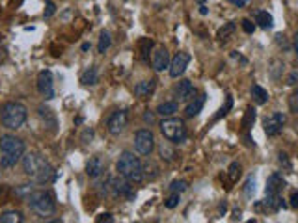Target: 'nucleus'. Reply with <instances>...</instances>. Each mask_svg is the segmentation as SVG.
<instances>
[{
  "instance_id": "nucleus-1",
  "label": "nucleus",
  "mask_w": 298,
  "mask_h": 223,
  "mask_svg": "<svg viewBox=\"0 0 298 223\" xmlns=\"http://www.w3.org/2000/svg\"><path fill=\"white\" fill-rule=\"evenodd\" d=\"M23 169L28 177H32L37 184H50L56 182L58 173L47 160L37 153H26L23 156Z\"/></svg>"
},
{
  "instance_id": "nucleus-2",
  "label": "nucleus",
  "mask_w": 298,
  "mask_h": 223,
  "mask_svg": "<svg viewBox=\"0 0 298 223\" xmlns=\"http://www.w3.org/2000/svg\"><path fill=\"white\" fill-rule=\"evenodd\" d=\"M24 141L17 136L6 134L0 138V167H15L19 164V160H23L24 156Z\"/></svg>"
},
{
  "instance_id": "nucleus-3",
  "label": "nucleus",
  "mask_w": 298,
  "mask_h": 223,
  "mask_svg": "<svg viewBox=\"0 0 298 223\" xmlns=\"http://www.w3.org/2000/svg\"><path fill=\"white\" fill-rule=\"evenodd\" d=\"M116 167H118L119 175L125 177L132 184H138V182L143 180V164L140 162V158L134 156V153H131V151H123L119 154Z\"/></svg>"
},
{
  "instance_id": "nucleus-4",
  "label": "nucleus",
  "mask_w": 298,
  "mask_h": 223,
  "mask_svg": "<svg viewBox=\"0 0 298 223\" xmlns=\"http://www.w3.org/2000/svg\"><path fill=\"white\" fill-rule=\"evenodd\" d=\"M28 207L30 210L37 214L39 218H48L56 212V199H54V193L48 192V190H34L28 197Z\"/></svg>"
},
{
  "instance_id": "nucleus-5",
  "label": "nucleus",
  "mask_w": 298,
  "mask_h": 223,
  "mask_svg": "<svg viewBox=\"0 0 298 223\" xmlns=\"http://www.w3.org/2000/svg\"><path fill=\"white\" fill-rule=\"evenodd\" d=\"M28 119V110L21 103H6L0 106V123L10 130L21 129Z\"/></svg>"
},
{
  "instance_id": "nucleus-6",
  "label": "nucleus",
  "mask_w": 298,
  "mask_h": 223,
  "mask_svg": "<svg viewBox=\"0 0 298 223\" xmlns=\"http://www.w3.org/2000/svg\"><path fill=\"white\" fill-rule=\"evenodd\" d=\"M160 132L172 143H183L187 140V127L185 121L177 118H166L160 121Z\"/></svg>"
},
{
  "instance_id": "nucleus-7",
  "label": "nucleus",
  "mask_w": 298,
  "mask_h": 223,
  "mask_svg": "<svg viewBox=\"0 0 298 223\" xmlns=\"http://www.w3.org/2000/svg\"><path fill=\"white\" fill-rule=\"evenodd\" d=\"M132 182H129L125 177H110L108 182L105 184V188L110 192L112 197H125V199H132L134 192H132Z\"/></svg>"
},
{
  "instance_id": "nucleus-8",
  "label": "nucleus",
  "mask_w": 298,
  "mask_h": 223,
  "mask_svg": "<svg viewBox=\"0 0 298 223\" xmlns=\"http://www.w3.org/2000/svg\"><path fill=\"white\" fill-rule=\"evenodd\" d=\"M134 149L142 156H149L155 149V136L149 129H142L134 134Z\"/></svg>"
},
{
  "instance_id": "nucleus-9",
  "label": "nucleus",
  "mask_w": 298,
  "mask_h": 223,
  "mask_svg": "<svg viewBox=\"0 0 298 223\" xmlns=\"http://www.w3.org/2000/svg\"><path fill=\"white\" fill-rule=\"evenodd\" d=\"M37 91L45 101L54 99V76L48 69H43L37 74Z\"/></svg>"
},
{
  "instance_id": "nucleus-10",
  "label": "nucleus",
  "mask_w": 298,
  "mask_h": 223,
  "mask_svg": "<svg viewBox=\"0 0 298 223\" xmlns=\"http://www.w3.org/2000/svg\"><path fill=\"white\" fill-rule=\"evenodd\" d=\"M129 123V114L125 110H116L114 114H110V118L107 119V129L112 136H119L125 127Z\"/></svg>"
},
{
  "instance_id": "nucleus-11",
  "label": "nucleus",
  "mask_w": 298,
  "mask_h": 223,
  "mask_svg": "<svg viewBox=\"0 0 298 223\" xmlns=\"http://www.w3.org/2000/svg\"><path fill=\"white\" fill-rule=\"evenodd\" d=\"M285 123H287V118L282 114V112H274L272 116H268V118L265 119V134L267 136H278L282 130H283V127H285Z\"/></svg>"
},
{
  "instance_id": "nucleus-12",
  "label": "nucleus",
  "mask_w": 298,
  "mask_h": 223,
  "mask_svg": "<svg viewBox=\"0 0 298 223\" xmlns=\"http://www.w3.org/2000/svg\"><path fill=\"white\" fill-rule=\"evenodd\" d=\"M188 63H190V54L188 52H177L173 58L170 59V76L172 78H179L187 67H188Z\"/></svg>"
},
{
  "instance_id": "nucleus-13",
  "label": "nucleus",
  "mask_w": 298,
  "mask_h": 223,
  "mask_svg": "<svg viewBox=\"0 0 298 223\" xmlns=\"http://www.w3.org/2000/svg\"><path fill=\"white\" fill-rule=\"evenodd\" d=\"M37 116H39V121H41V125H43V129H47L48 132H56L58 130V119H56V114L47 108V106H39L37 108Z\"/></svg>"
},
{
  "instance_id": "nucleus-14",
  "label": "nucleus",
  "mask_w": 298,
  "mask_h": 223,
  "mask_svg": "<svg viewBox=\"0 0 298 223\" xmlns=\"http://www.w3.org/2000/svg\"><path fill=\"white\" fill-rule=\"evenodd\" d=\"M151 63H153V69L155 71H164L170 67V54L164 47H157L153 50V56H151Z\"/></svg>"
},
{
  "instance_id": "nucleus-15",
  "label": "nucleus",
  "mask_w": 298,
  "mask_h": 223,
  "mask_svg": "<svg viewBox=\"0 0 298 223\" xmlns=\"http://www.w3.org/2000/svg\"><path fill=\"white\" fill-rule=\"evenodd\" d=\"M175 95H177L179 101H192L198 91H196V88L192 86L190 80H181V82L175 86Z\"/></svg>"
},
{
  "instance_id": "nucleus-16",
  "label": "nucleus",
  "mask_w": 298,
  "mask_h": 223,
  "mask_svg": "<svg viewBox=\"0 0 298 223\" xmlns=\"http://www.w3.org/2000/svg\"><path fill=\"white\" fill-rule=\"evenodd\" d=\"M103 173H105V160L101 156L90 158L88 164H86V175L90 177V178H97V177H101Z\"/></svg>"
},
{
  "instance_id": "nucleus-17",
  "label": "nucleus",
  "mask_w": 298,
  "mask_h": 223,
  "mask_svg": "<svg viewBox=\"0 0 298 223\" xmlns=\"http://www.w3.org/2000/svg\"><path fill=\"white\" fill-rule=\"evenodd\" d=\"M205 99H207V95H205V93L196 95V97L192 99L190 103H188V106L185 108V116H187V118H196V116H198V114H200V112L203 110Z\"/></svg>"
},
{
  "instance_id": "nucleus-18",
  "label": "nucleus",
  "mask_w": 298,
  "mask_h": 223,
  "mask_svg": "<svg viewBox=\"0 0 298 223\" xmlns=\"http://www.w3.org/2000/svg\"><path fill=\"white\" fill-rule=\"evenodd\" d=\"M285 188V180H283V177L280 175V173H272V175L268 177V180H267V193H280L282 190Z\"/></svg>"
},
{
  "instance_id": "nucleus-19",
  "label": "nucleus",
  "mask_w": 298,
  "mask_h": 223,
  "mask_svg": "<svg viewBox=\"0 0 298 223\" xmlns=\"http://www.w3.org/2000/svg\"><path fill=\"white\" fill-rule=\"evenodd\" d=\"M153 89H155V80H142L134 86V95L140 99H145L153 93Z\"/></svg>"
},
{
  "instance_id": "nucleus-20",
  "label": "nucleus",
  "mask_w": 298,
  "mask_h": 223,
  "mask_svg": "<svg viewBox=\"0 0 298 223\" xmlns=\"http://www.w3.org/2000/svg\"><path fill=\"white\" fill-rule=\"evenodd\" d=\"M80 82L84 86H95L99 82V71H97L95 65H92V67H88V69L82 73V76H80Z\"/></svg>"
},
{
  "instance_id": "nucleus-21",
  "label": "nucleus",
  "mask_w": 298,
  "mask_h": 223,
  "mask_svg": "<svg viewBox=\"0 0 298 223\" xmlns=\"http://www.w3.org/2000/svg\"><path fill=\"white\" fill-rule=\"evenodd\" d=\"M255 23L257 26H261V28H272V24H274V19H272V15L268 12H265V10H259V12H255Z\"/></svg>"
},
{
  "instance_id": "nucleus-22",
  "label": "nucleus",
  "mask_w": 298,
  "mask_h": 223,
  "mask_svg": "<svg viewBox=\"0 0 298 223\" xmlns=\"http://www.w3.org/2000/svg\"><path fill=\"white\" fill-rule=\"evenodd\" d=\"M158 154H160V158H162L164 162H173V160H175V149H173L168 141H162V143L158 145Z\"/></svg>"
},
{
  "instance_id": "nucleus-23",
  "label": "nucleus",
  "mask_w": 298,
  "mask_h": 223,
  "mask_svg": "<svg viewBox=\"0 0 298 223\" xmlns=\"http://www.w3.org/2000/svg\"><path fill=\"white\" fill-rule=\"evenodd\" d=\"M24 222V216L19 210H6L0 214V223H21Z\"/></svg>"
},
{
  "instance_id": "nucleus-24",
  "label": "nucleus",
  "mask_w": 298,
  "mask_h": 223,
  "mask_svg": "<svg viewBox=\"0 0 298 223\" xmlns=\"http://www.w3.org/2000/svg\"><path fill=\"white\" fill-rule=\"evenodd\" d=\"M255 118H257V114H255V108H251V106H248L246 108V112H244V118H242V129L246 130V134L250 132V129L253 127V123H255Z\"/></svg>"
},
{
  "instance_id": "nucleus-25",
  "label": "nucleus",
  "mask_w": 298,
  "mask_h": 223,
  "mask_svg": "<svg viewBox=\"0 0 298 223\" xmlns=\"http://www.w3.org/2000/svg\"><path fill=\"white\" fill-rule=\"evenodd\" d=\"M177 110H179V106L175 101H168V103H162V104L157 108V114H160L162 118H170V116H173Z\"/></svg>"
},
{
  "instance_id": "nucleus-26",
  "label": "nucleus",
  "mask_w": 298,
  "mask_h": 223,
  "mask_svg": "<svg viewBox=\"0 0 298 223\" xmlns=\"http://www.w3.org/2000/svg\"><path fill=\"white\" fill-rule=\"evenodd\" d=\"M251 97H253V101L257 104H265L268 101V93H267V89L261 88V86H251Z\"/></svg>"
},
{
  "instance_id": "nucleus-27",
  "label": "nucleus",
  "mask_w": 298,
  "mask_h": 223,
  "mask_svg": "<svg viewBox=\"0 0 298 223\" xmlns=\"http://www.w3.org/2000/svg\"><path fill=\"white\" fill-rule=\"evenodd\" d=\"M138 47H140V59H142V61H147V54H149V50L153 48V41H151L149 37H143V39H140Z\"/></svg>"
},
{
  "instance_id": "nucleus-28",
  "label": "nucleus",
  "mask_w": 298,
  "mask_h": 223,
  "mask_svg": "<svg viewBox=\"0 0 298 223\" xmlns=\"http://www.w3.org/2000/svg\"><path fill=\"white\" fill-rule=\"evenodd\" d=\"M110 45H112V37H110V34H108L107 30H103V32H101V37H99V45H97V50H99L101 54H105Z\"/></svg>"
},
{
  "instance_id": "nucleus-29",
  "label": "nucleus",
  "mask_w": 298,
  "mask_h": 223,
  "mask_svg": "<svg viewBox=\"0 0 298 223\" xmlns=\"http://www.w3.org/2000/svg\"><path fill=\"white\" fill-rule=\"evenodd\" d=\"M235 28H237V26H235V23H226V26H222V28L218 30L216 37H218V39H222V41H226L227 37H229V35L235 32Z\"/></svg>"
},
{
  "instance_id": "nucleus-30",
  "label": "nucleus",
  "mask_w": 298,
  "mask_h": 223,
  "mask_svg": "<svg viewBox=\"0 0 298 223\" xmlns=\"http://www.w3.org/2000/svg\"><path fill=\"white\" fill-rule=\"evenodd\" d=\"M143 177H147L149 180H155L157 177H158V167L153 162H147V164L143 165Z\"/></svg>"
},
{
  "instance_id": "nucleus-31",
  "label": "nucleus",
  "mask_w": 298,
  "mask_h": 223,
  "mask_svg": "<svg viewBox=\"0 0 298 223\" xmlns=\"http://www.w3.org/2000/svg\"><path fill=\"white\" fill-rule=\"evenodd\" d=\"M231 108H233V97H231V95H227V99H226V106H222V108H220V112L216 114V116H215V119H213V121H218V119H220V118H224V116H227V112H229Z\"/></svg>"
},
{
  "instance_id": "nucleus-32",
  "label": "nucleus",
  "mask_w": 298,
  "mask_h": 223,
  "mask_svg": "<svg viewBox=\"0 0 298 223\" xmlns=\"http://www.w3.org/2000/svg\"><path fill=\"white\" fill-rule=\"evenodd\" d=\"M238 175H240V165H238L237 162H233V164L229 165V169H227V178H229V182L233 184V182L238 178Z\"/></svg>"
},
{
  "instance_id": "nucleus-33",
  "label": "nucleus",
  "mask_w": 298,
  "mask_h": 223,
  "mask_svg": "<svg viewBox=\"0 0 298 223\" xmlns=\"http://www.w3.org/2000/svg\"><path fill=\"white\" fill-rule=\"evenodd\" d=\"M253 192H255V177L250 175L246 178V184H244V195H246V197H251Z\"/></svg>"
},
{
  "instance_id": "nucleus-34",
  "label": "nucleus",
  "mask_w": 298,
  "mask_h": 223,
  "mask_svg": "<svg viewBox=\"0 0 298 223\" xmlns=\"http://www.w3.org/2000/svg\"><path fill=\"white\" fill-rule=\"evenodd\" d=\"M170 190H172V192H177V193H181V192L188 190V182H187V180H173V182L170 184Z\"/></svg>"
},
{
  "instance_id": "nucleus-35",
  "label": "nucleus",
  "mask_w": 298,
  "mask_h": 223,
  "mask_svg": "<svg viewBox=\"0 0 298 223\" xmlns=\"http://www.w3.org/2000/svg\"><path fill=\"white\" fill-rule=\"evenodd\" d=\"M179 195H181V193L172 192V195H170V197L166 199V203H164V207H166V208H175V207L179 205V199H181Z\"/></svg>"
},
{
  "instance_id": "nucleus-36",
  "label": "nucleus",
  "mask_w": 298,
  "mask_h": 223,
  "mask_svg": "<svg viewBox=\"0 0 298 223\" xmlns=\"http://www.w3.org/2000/svg\"><path fill=\"white\" fill-rule=\"evenodd\" d=\"M56 13V6H54V2L52 0H45V12H43V17L48 19V17H52Z\"/></svg>"
},
{
  "instance_id": "nucleus-37",
  "label": "nucleus",
  "mask_w": 298,
  "mask_h": 223,
  "mask_svg": "<svg viewBox=\"0 0 298 223\" xmlns=\"http://www.w3.org/2000/svg\"><path fill=\"white\" fill-rule=\"evenodd\" d=\"M289 207L298 208V190H293L291 195H289Z\"/></svg>"
},
{
  "instance_id": "nucleus-38",
  "label": "nucleus",
  "mask_w": 298,
  "mask_h": 223,
  "mask_svg": "<svg viewBox=\"0 0 298 223\" xmlns=\"http://www.w3.org/2000/svg\"><path fill=\"white\" fill-rule=\"evenodd\" d=\"M242 30H244L246 34H253V30H255V24L251 23V21H248V19H244V21H242Z\"/></svg>"
},
{
  "instance_id": "nucleus-39",
  "label": "nucleus",
  "mask_w": 298,
  "mask_h": 223,
  "mask_svg": "<svg viewBox=\"0 0 298 223\" xmlns=\"http://www.w3.org/2000/svg\"><path fill=\"white\" fill-rule=\"evenodd\" d=\"M278 160H280V165H285V169H291V167H293L291 162H289V156H287L285 153L278 154Z\"/></svg>"
},
{
  "instance_id": "nucleus-40",
  "label": "nucleus",
  "mask_w": 298,
  "mask_h": 223,
  "mask_svg": "<svg viewBox=\"0 0 298 223\" xmlns=\"http://www.w3.org/2000/svg\"><path fill=\"white\" fill-rule=\"evenodd\" d=\"M289 104H291V110L295 112V114H298V89L293 93V97H291V101H289Z\"/></svg>"
},
{
  "instance_id": "nucleus-41",
  "label": "nucleus",
  "mask_w": 298,
  "mask_h": 223,
  "mask_svg": "<svg viewBox=\"0 0 298 223\" xmlns=\"http://www.w3.org/2000/svg\"><path fill=\"white\" fill-rule=\"evenodd\" d=\"M287 84H289V86H297L298 84V71H293V73L287 76Z\"/></svg>"
},
{
  "instance_id": "nucleus-42",
  "label": "nucleus",
  "mask_w": 298,
  "mask_h": 223,
  "mask_svg": "<svg viewBox=\"0 0 298 223\" xmlns=\"http://www.w3.org/2000/svg\"><path fill=\"white\" fill-rule=\"evenodd\" d=\"M101 222H114V218H112V214H108V212H105V214H101V216H97V223Z\"/></svg>"
},
{
  "instance_id": "nucleus-43",
  "label": "nucleus",
  "mask_w": 298,
  "mask_h": 223,
  "mask_svg": "<svg viewBox=\"0 0 298 223\" xmlns=\"http://www.w3.org/2000/svg\"><path fill=\"white\" fill-rule=\"evenodd\" d=\"M143 121L149 123V125L155 123V114H153V112H145V114H143Z\"/></svg>"
},
{
  "instance_id": "nucleus-44",
  "label": "nucleus",
  "mask_w": 298,
  "mask_h": 223,
  "mask_svg": "<svg viewBox=\"0 0 298 223\" xmlns=\"http://www.w3.org/2000/svg\"><path fill=\"white\" fill-rule=\"evenodd\" d=\"M92 138H94V130L86 129V132H84V136H82V141L84 143H88V141H92Z\"/></svg>"
},
{
  "instance_id": "nucleus-45",
  "label": "nucleus",
  "mask_w": 298,
  "mask_h": 223,
  "mask_svg": "<svg viewBox=\"0 0 298 223\" xmlns=\"http://www.w3.org/2000/svg\"><path fill=\"white\" fill-rule=\"evenodd\" d=\"M227 2H229V4H233V6H237V8H244L250 0H227Z\"/></svg>"
},
{
  "instance_id": "nucleus-46",
  "label": "nucleus",
  "mask_w": 298,
  "mask_h": 223,
  "mask_svg": "<svg viewBox=\"0 0 298 223\" xmlns=\"http://www.w3.org/2000/svg\"><path fill=\"white\" fill-rule=\"evenodd\" d=\"M6 56H8V50H6V47H4V45H0V63L6 59Z\"/></svg>"
},
{
  "instance_id": "nucleus-47",
  "label": "nucleus",
  "mask_w": 298,
  "mask_h": 223,
  "mask_svg": "<svg viewBox=\"0 0 298 223\" xmlns=\"http://www.w3.org/2000/svg\"><path fill=\"white\" fill-rule=\"evenodd\" d=\"M295 54H297V58H298V32L295 34Z\"/></svg>"
},
{
  "instance_id": "nucleus-48",
  "label": "nucleus",
  "mask_w": 298,
  "mask_h": 223,
  "mask_svg": "<svg viewBox=\"0 0 298 223\" xmlns=\"http://www.w3.org/2000/svg\"><path fill=\"white\" fill-rule=\"evenodd\" d=\"M200 13H202V15H207V13H209L207 6H200Z\"/></svg>"
},
{
  "instance_id": "nucleus-49",
  "label": "nucleus",
  "mask_w": 298,
  "mask_h": 223,
  "mask_svg": "<svg viewBox=\"0 0 298 223\" xmlns=\"http://www.w3.org/2000/svg\"><path fill=\"white\" fill-rule=\"evenodd\" d=\"M90 47H92L90 43H84V45H82V50H84V52H86V50H90Z\"/></svg>"
},
{
  "instance_id": "nucleus-50",
  "label": "nucleus",
  "mask_w": 298,
  "mask_h": 223,
  "mask_svg": "<svg viewBox=\"0 0 298 223\" xmlns=\"http://www.w3.org/2000/svg\"><path fill=\"white\" fill-rule=\"evenodd\" d=\"M198 2H202V4H203V2H205V0H198Z\"/></svg>"
},
{
  "instance_id": "nucleus-51",
  "label": "nucleus",
  "mask_w": 298,
  "mask_h": 223,
  "mask_svg": "<svg viewBox=\"0 0 298 223\" xmlns=\"http://www.w3.org/2000/svg\"><path fill=\"white\" fill-rule=\"evenodd\" d=\"M125 2H127V0H125Z\"/></svg>"
}]
</instances>
